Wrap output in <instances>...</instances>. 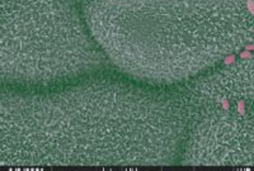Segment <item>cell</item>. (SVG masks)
I'll use <instances>...</instances> for the list:
<instances>
[{"label": "cell", "instance_id": "2", "mask_svg": "<svg viewBox=\"0 0 254 171\" xmlns=\"http://www.w3.org/2000/svg\"><path fill=\"white\" fill-rule=\"evenodd\" d=\"M235 61V55H229V56H226L224 58V64L225 65H230V64H233Z\"/></svg>", "mask_w": 254, "mask_h": 171}, {"label": "cell", "instance_id": "4", "mask_svg": "<svg viewBox=\"0 0 254 171\" xmlns=\"http://www.w3.org/2000/svg\"><path fill=\"white\" fill-rule=\"evenodd\" d=\"M247 8H248V10L250 12V14L254 15V0H248L247 1Z\"/></svg>", "mask_w": 254, "mask_h": 171}, {"label": "cell", "instance_id": "5", "mask_svg": "<svg viewBox=\"0 0 254 171\" xmlns=\"http://www.w3.org/2000/svg\"><path fill=\"white\" fill-rule=\"evenodd\" d=\"M221 105H222V108L225 110H229L230 109V103L226 100V99H222V100H221Z\"/></svg>", "mask_w": 254, "mask_h": 171}, {"label": "cell", "instance_id": "3", "mask_svg": "<svg viewBox=\"0 0 254 171\" xmlns=\"http://www.w3.org/2000/svg\"><path fill=\"white\" fill-rule=\"evenodd\" d=\"M240 57L242 58H244V60H249V58H252V52L250 51H243V52H240Z\"/></svg>", "mask_w": 254, "mask_h": 171}, {"label": "cell", "instance_id": "1", "mask_svg": "<svg viewBox=\"0 0 254 171\" xmlns=\"http://www.w3.org/2000/svg\"><path fill=\"white\" fill-rule=\"evenodd\" d=\"M236 108H238V112H239V114H240V115H244V113H245V105H244V102H243V100L238 102V105H236Z\"/></svg>", "mask_w": 254, "mask_h": 171}]
</instances>
